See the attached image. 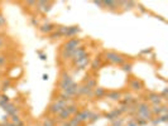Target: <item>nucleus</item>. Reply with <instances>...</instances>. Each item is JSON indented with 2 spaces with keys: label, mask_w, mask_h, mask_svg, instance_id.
Wrapping results in <instances>:
<instances>
[{
  "label": "nucleus",
  "mask_w": 168,
  "mask_h": 126,
  "mask_svg": "<svg viewBox=\"0 0 168 126\" xmlns=\"http://www.w3.org/2000/svg\"><path fill=\"white\" fill-rule=\"evenodd\" d=\"M137 116L139 117V119L145 120V121H150L153 119V117H152L153 116L152 111H150L148 103H145V102L138 103V106H137Z\"/></svg>",
  "instance_id": "nucleus-1"
},
{
  "label": "nucleus",
  "mask_w": 168,
  "mask_h": 126,
  "mask_svg": "<svg viewBox=\"0 0 168 126\" xmlns=\"http://www.w3.org/2000/svg\"><path fill=\"white\" fill-rule=\"evenodd\" d=\"M104 57L106 61L114 63V64H123V63H125V58L116 52H105Z\"/></svg>",
  "instance_id": "nucleus-2"
},
{
  "label": "nucleus",
  "mask_w": 168,
  "mask_h": 126,
  "mask_svg": "<svg viewBox=\"0 0 168 126\" xmlns=\"http://www.w3.org/2000/svg\"><path fill=\"white\" fill-rule=\"evenodd\" d=\"M75 85V82H73V79L70 77L68 74H67L66 72H62V76H61V82H60V87H61V90L63 91L66 90V88H68L71 86H73Z\"/></svg>",
  "instance_id": "nucleus-3"
},
{
  "label": "nucleus",
  "mask_w": 168,
  "mask_h": 126,
  "mask_svg": "<svg viewBox=\"0 0 168 126\" xmlns=\"http://www.w3.org/2000/svg\"><path fill=\"white\" fill-rule=\"evenodd\" d=\"M91 116H92V112H91V111H89V110H82V111H78L76 115H75L73 119L77 120L78 122H83V121L90 120Z\"/></svg>",
  "instance_id": "nucleus-4"
},
{
  "label": "nucleus",
  "mask_w": 168,
  "mask_h": 126,
  "mask_svg": "<svg viewBox=\"0 0 168 126\" xmlns=\"http://www.w3.org/2000/svg\"><path fill=\"white\" fill-rule=\"evenodd\" d=\"M80 44H81V40L77 39V38H72V39L67 40V43L63 45V50L66 52H70V50H73L80 47Z\"/></svg>",
  "instance_id": "nucleus-5"
},
{
  "label": "nucleus",
  "mask_w": 168,
  "mask_h": 126,
  "mask_svg": "<svg viewBox=\"0 0 168 126\" xmlns=\"http://www.w3.org/2000/svg\"><path fill=\"white\" fill-rule=\"evenodd\" d=\"M147 100L149 101L153 106H157V105H161L162 103V97L159 93H154V92H150V93L147 95Z\"/></svg>",
  "instance_id": "nucleus-6"
},
{
  "label": "nucleus",
  "mask_w": 168,
  "mask_h": 126,
  "mask_svg": "<svg viewBox=\"0 0 168 126\" xmlns=\"http://www.w3.org/2000/svg\"><path fill=\"white\" fill-rule=\"evenodd\" d=\"M152 111V115H167V106L166 105H157V106H153V108H150Z\"/></svg>",
  "instance_id": "nucleus-7"
},
{
  "label": "nucleus",
  "mask_w": 168,
  "mask_h": 126,
  "mask_svg": "<svg viewBox=\"0 0 168 126\" xmlns=\"http://www.w3.org/2000/svg\"><path fill=\"white\" fill-rule=\"evenodd\" d=\"M129 87L132 88L133 91H140V90H143V87H144V85H143V82L140 81V79H138V78H133L132 81H130V83H129Z\"/></svg>",
  "instance_id": "nucleus-8"
},
{
  "label": "nucleus",
  "mask_w": 168,
  "mask_h": 126,
  "mask_svg": "<svg viewBox=\"0 0 168 126\" xmlns=\"http://www.w3.org/2000/svg\"><path fill=\"white\" fill-rule=\"evenodd\" d=\"M39 30L42 33H44V34H51V33H53L54 30H56V25L51 24V23L43 24V25H41V27H39Z\"/></svg>",
  "instance_id": "nucleus-9"
},
{
  "label": "nucleus",
  "mask_w": 168,
  "mask_h": 126,
  "mask_svg": "<svg viewBox=\"0 0 168 126\" xmlns=\"http://www.w3.org/2000/svg\"><path fill=\"white\" fill-rule=\"evenodd\" d=\"M4 110H5V112H6L9 116H14V115H16V113H18V108H16L15 105L11 103V102L6 103L5 106H4Z\"/></svg>",
  "instance_id": "nucleus-10"
},
{
  "label": "nucleus",
  "mask_w": 168,
  "mask_h": 126,
  "mask_svg": "<svg viewBox=\"0 0 168 126\" xmlns=\"http://www.w3.org/2000/svg\"><path fill=\"white\" fill-rule=\"evenodd\" d=\"M36 6H38L37 9H38L39 11L47 13V11H49V9H51V8H49V6H51V3H47V1H38Z\"/></svg>",
  "instance_id": "nucleus-11"
},
{
  "label": "nucleus",
  "mask_w": 168,
  "mask_h": 126,
  "mask_svg": "<svg viewBox=\"0 0 168 126\" xmlns=\"http://www.w3.org/2000/svg\"><path fill=\"white\" fill-rule=\"evenodd\" d=\"M106 96L107 98H110L112 101H119L121 98V92L119 91H110V92H106Z\"/></svg>",
  "instance_id": "nucleus-12"
},
{
  "label": "nucleus",
  "mask_w": 168,
  "mask_h": 126,
  "mask_svg": "<svg viewBox=\"0 0 168 126\" xmlns=\"http://www.w3.org/2000/svg\"><path fill=\"white\" fill-rule=\"evenodd\" d=\"M105 95H106V91L101 87L94 88V91H92V96L96 98H103V97H105Z\"/></svg>",
  "instance_id": "nucleus-13"
},
{
  "label": "nucleus",
  "mask_w": 168,
  "mask_h": 126,
  "mask_svg": "<svg viewBox=\"0 0 168 126\" xmlns=\"http://www.w3.org/2000/svg\"><path fill=\"white\" fill-rule=\"evenodd\" d=\"M62 110H63V108H61L60 106H58V105L56 103V102H53L51 106H49V108H48V111L52 113V115H58V113H60Z\"/></svg>",
  "instance_id": "nucleus-14"
},
{
  "label": "nucleus",
  "mask_w": 168,
  "mask_h": 126,
  "mask_svg": "<svg viewBox=\"0 0 168 126\" xmlns=\"http://www.w3.org/2000/svg\"><path fill=\"white\" fill-rule=\"evenodd\" d=\"M80 32V28L78 27H67V32L65 37H73L75 34H77Z\"/></svg>",
  "instance_id": "nucleus-15"
},
{
  "label": "nucleus",
  "mask_w": 168,
  "mask_h": 126,
  "mask_svg": "<svg viewBox=\"0 0 168 126\" xmlns=\"http://www.w3.org/2000/svg\"><path fill=\"white\" fill-rule=\"evenodd\" d=\"M66 110L68 111V113H70L71 116H72V115H76V113L78 112V107L76 106V105H72V103H71V105H68V106L66 107Z\"/></svg>",
  "instance_id": "nucleus-16"
},
{
  "label": "nucleus",
  "mask_w": 168,
  "mask_h": 126,
  "mask_svg": "<svg viewBox=\"0 0 168 126\" xmlns=\"http://www.w3.org/2000/svg\"><path fill=\"white\" fill-rule=\"evenodd\" d=\"M58 117H60V120H61V121H66L67 119H70L71 115L68 113V111H67L66 108H63V110H62L60 113H58Z\"/></svg>",
  "instance_id": "nucleus-17"
},
{
  "label": "nucleus",
  "mask_w": 168,
  "mask_h": 126,
  "mask_svg": "<svg viewBox=\"0 0 168 126\" xmlns=\"http://www.w3.org/2000/svg\"><path fill=\"white\" fill-rule=\"evenodd\" d=\"M91 67H92V69H99L100 67H101V58H95L94 61H92V64H91Z\"/></svg>",
  "instance_id": "nucleus-18"
},
{
  "label": "nucleus",
  "mask_w": 168,
  "mask_h": 126,
  "mask_svg": "<svg viewBox=\"0 0 168 126\" xmlns=\"http://www.w3.org/2000/svg\"><path fill=\"white\" fill-rule=\"evenodd\" d=\"M42 126H56V121H54L53 119H51V117H48V119H46L43 121Z\"/></svg>",
  "instance_id": "nucleus-19"
},
{
  "label": "nucleus",
  "mask_w": 168,
  "mask_h": 126,
  "mask_svg": "<svg viewBox=\"0 0 168 126\" xmlns=\"http://www.w3.org/2000/svg\"><path fill=\"white\" fill-rule=\"evenodd\" d=\"M6 103H9V97L5 95H1V98H0V106H5Z\"/></svg>",
  "instance_id": "nucleus-20"
},
{
  "label": "nucleus",
  "mask_w": 168,
  "mask_h": 126,
  "mask_svg": "<svg viewBox=\"0 0 168 126\" xmlns=\"http://www.w3.org/2000/svg\"><path fill=\"white\" fill-rule=\"evenodd\" d=\"M123 69L125 71V72H128V73H130L132 72V68H133V64L132 63H123Z\"/></svg>",
  "instance_id": "nucleus-21"
},
{
  "label": "nucleus",
  "mask_w": 168,
  "mask_h": 126,
  "mask_svg": "<svg viewBox=\"0 0 168 126\" xmlns=\"http://www.w3.org/2000/svg\"><path fill=\"white\" fill-rule=\"evenodd\" d=\"M80 125H81V122H78V121L75 120V119L68 121V126H80Z\"/></svg>",
  "instance_id": "nucleus-22"
},
{
  "label": "nucleus",
  "mask_w": 168,
  "mask_h": 126,
  "mask_svg": "<svg viewBox=\"0 0 168 126\" xmlns=\"http://www.w3.org/2000/svg\"><path fill=\"white\" fill-rule=\"evenodd\" d=\"M100 116H101L100 113H94V112H92V116H91L90 121H91V122H94V121H96V120H99V119H100Z\"/></svg>",
  "instance_id": "nucleus-23"
},
{
  "label": "nucleus",
  "mask_w": 168,
  "mask_h": 126,
  "mask_svg": "<svg viewBox=\"0 0 168 126\" xmlns=\"http://www.w3.org/2000/svg\"><path fill=\"white\" fill-rule=\"evenodd\" d=\"M0 86H1V90H6L8 87H10V81L9 79H8V81H4L3 85H0Z\"/></svg>",
  "instance_id": "nucleus-24"
},
{
  "label": "nucleus",
  "mask_w": 168,
  "mask_h": 126,
  "mask_svg": "<svg viewBox=\"0 0 168 126\" xmlns=\"http://www.w3.org/2000/svg\"><path fill=\"white\" fill-rule=\"evenodd\" d=\"M5 63H6V57L3 56V54H0V66L5 64Z\"/></svg>",
  "instance_id": "nucleus-25"
},
{
  "label": "nucleus",
  "mask_w": 168,
  "mask_h": 126,
  "mask_svg": "<svg viewBox=\"0 0 168 126\" xmlns=\"http://www.w3.org/2000/svg\"><path fill=\"white\" fill-rule=\"evenodd\" d=\"M5 18H4V16L0 14V27H4V25H5Z\"/></svg>",
  "instance_id": "nucleus-26"
},
{
  "label": "nucleus",
  "mask_w": 168,
  "mask_h": 126,
  "mask_svg": "<svg viewBox=\"0 0 168 126\" xmlns=\"http://www.w3.org/2000/svg\"><path fill=\"white\" fill-rule=\"evenodd\" d=\"M1 126H15V125H14L13 122H11V124H10V122H4Z\"/></svg>",
  "instance_id": "nucleus-27"
},
{
  "label": "nucleus",
  "mask_w": 168,
  "mask_h": 126,
  "mask_svg": "<svg viewBox=\"0 0 168 126\" xmlns=\"http://www.w3.org/2000/svg\"><path fill=\"white\" fill-rule=\"evenodd\" d=\"M128 126H138V125H137L135 121H130V122L128 124Z\"/></svg>",
  "instance_id": "nucleus-28"
},
{
  "label": "nucleus",
  "mask_w": 168,
  "mask_h": 126,
  "mask_svg": "<svg viewBox=\"0 0 168 126\" xmlns=\"http://www.w3.org/2000/svg\"><path fill=\"white\" fill-rule=\"evenodd\" d=\"M3 44H4V42H3V39H1V38H0V47H1Z\"/></svg>",
  "instance_id": "nucleus-29"
},
{
  "label": "nucleus",
  "mask_w": 168,
  "mask_h": 126,
  "mask_svg": "<svg viewBox=\"0 0 168 126\" xmlns=\"http://www.w3.org/2000/svg\"><path fill=\"white\" fill-rule=\"evenodd\" d=\"M36 126H41V125H36Z\"/></svg>",
  "instance_id": "nucleus-30"
},
{
  "label": "nucleus",
  "mask_w": 168,
  "mask_h": 126,
  "mask_svg": "<svg viewBox=\"0 0 168 126\" xmlns=\"http://www.w3.org/2000/svg\"><path fill=\"white\" fill-rule=\"evenodd\" d=\"M0 98H1V95H0Z\"/></svg>",
  "instance_id": "nucleus-31"
},
{
  "label": "nucleus",
  "mask_w": 168,
  "mask_h": 126,
  "mask_svg": "<svg viewBox=\"0 0 168 126\" xmlns=\"http://www.w3.org/2000/svg\"><path fill=\"white\" fill-rule=\"evenodd\" d=\"M0 90H1V86H0Z\"/></svg>",
  "instance_id": "nucleus-32"
}]
</instances>
